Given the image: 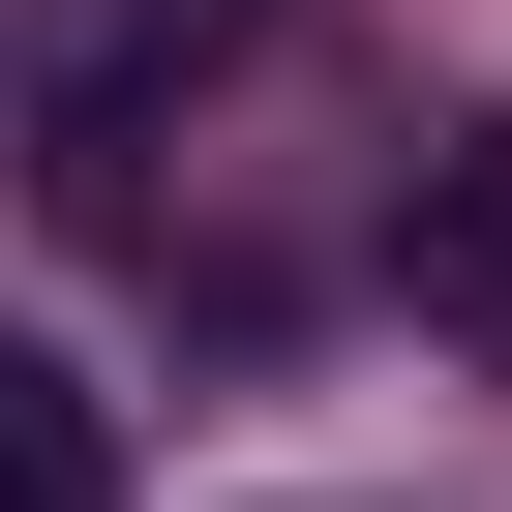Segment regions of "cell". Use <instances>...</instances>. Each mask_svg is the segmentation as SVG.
Returning <instances> with one entry per match:
<instances>
[{
    "instance_id": "6da1fadb",
    "label": "cell",
    "mask_w": 512,
    "mask_h": 512,
    "mask_svg": "<svg viewBox=\"0 0 512 512\" xmlns=\"http://www.w3.org/2000/svg\"><path fill=\"white\" fill-rule=\"evenodd\" d=\"M241 31H272V0H0V121H31V181L121 211V151H151Z\"/></svg>"
},
{
    "instance_id": "3957f363",
    "label": "cell",
    "mask_w": 512,
    "mask_h": 512,
    "mask_svg": "<svg viewBox=\"0 0 512 512\" xmlns=\"http://www.w3.org/2000/svg\"><path fill=\"white\" fill-rule=\"evenodd\" d=\"M0 512H121V392L61 332H0Z\"/></svg>"
},
{
    "instance_id": "7a4b0ae2",
    "label": "cell",
    "mask_w": 512,
    "mask_h": 512,
    "mask_svg": "<svg viewBox=\"0 0 512 512\" xmlns=\"http://www.w3.org/2000/svg\"><path fill=\"white\" fill-rule=\"evenodd\" d=\"M392 302H422V332L512 392V121H452V151L392 181Z\"/></svg>"
}]
</instances>
